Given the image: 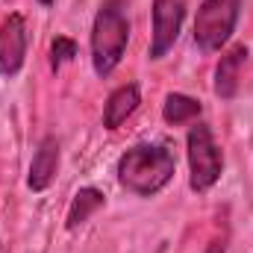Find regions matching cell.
<instances>
[{
    "instance_id": "obj_1",
    "label": "cell",
    "mask_w": 253,
    "mask_h": 253,
    "mask_svg": "<svg viewBox=\"0 0 253 253\" xmlns=\"http://www.w3.org/2000/svg\"><path fill=\"white\" fill-rule=\"evenodd\" d=\"M177 159L162 144H135L118 159V183L138 197H153L174 180Z\"/></svg>"
},
{
    "instance_id": "obj_2",
    "label": "cell",
    "mask_w": 253,
    "mask_h": 253,
    "mask_svg": "<svg viewBox=\"0 0 253 253\" xmlns=\"http://www.w3.org/2000/svg\"><path fill=\"white\" fill-rule=\"evenodd\" d=\"M129 42V12L124 0H103L91 24V65L97 77H109L124 59Z\"/></svg>"
},
{
    "instance_id": "obj_3",
    "label": "cell",
    "mask_w": 253,
    "mask_h": 253,
    "mask_svg": "<svg viewBox=\"0 0 253 253\" xmlns=\"http://www.w3.org/2000/svg\"><path fill=\"white\" fill-rule=\"evenodd\" d=\"M242 0H203L194 18V44L203 53L221 50L236 33Z\"/></svg>"
},
{
    "instance_id": "obj_4",
    "label": "cell",
    "mask_w": 253,
    "mask_h": 253,
    "mask_svg": "<svg viewBox=\"0 0 253 253\" xmlns=\"http://www.w3.org/2000/svg\"><path fill=\"white\" fill-rule=\"evenodd\" d=\"M189 147V186L194 191H209L224 171V153L206 124H194L186 138Z\"/></svg>"
},
{
    "instance_id": "obj_5",
    "label": "cell",
    "mask_w": 253,
    "mask_h": 253,
    "mask_svg": "<svg viewBox=\"0 0 253 253\" xmlns=\"http://www.w3.org/2000/svg\"><path fill=\"white\" fill-rule=\"evenodd\" d=\"M186 18V0H153V33H150V59H162L180 39Z\"/></svg>"
},
{
    "instance_id": "obj_6",
    "label": "cell",
    "mask_w": 253,
    "mask_h": 253,
    "mask_svg": "<svg viewBox=\"0 0 253 253\" xmlns=\"http://www.w3.org/2000/svg\"><path fill=\"white\" fill-rule=\"evenodd\" d=\"M27 59V24L21 15H9L0 24V74L15 77Z\"/></svg>"
},
{
    "instance_id": "obj_7",
    "label": "cell",
    "mask_w": 253,
    "mask_h": 253,
    "mask_svg": "<svg viewBox=\"0 0 253 253\" xmlns=\"http://www.w3.org/2000/svg\"><path fill=\"white\" fill-rule=\"evenodd\" d=\"M56 168H59V141L53 135L42 138L36 156H33V165H30V177H27V186L33 191H44L53 177H56Z\"/></svg>"
},
{
    "instance_id": "obj_8",
    "label": "cell",
    "mask_w": 253,
    "mask_h": 253,
    "mask_svg": "<svg viewBox=\"0 0 253 253\" xmlns=\"http://www.w3.org/2000/svg\"><path fill=\"white\" fill-rule=\"evenodd\" d=\"M245 62H248V47L236 44L230 53L221 56V62L215 65V94L221 100H230L239 91V74H242Z\"/></svg>"
},
{
    "instance_id": "obj_9",
    "label": "cell",
    "mask_w": 253,
    "mask_h": 253,
    "mask_svg": "<svg viewBox=\"0 0 253 253\" xmlns=\"http://www.w3.org/2000/svg\"><path fill=\"white\" fill-rule=\"evenodd\" d=\"M138 103H141V94H138V88H135L132 83L115 88V91L109 94L106 106H103V126H106V129H118V126L138 109Z\"/></svg>"
},
{
    "instance_id": "obj_10",
    "label": "cell",
    "mask_w": 253,
    "mask_h": 253,
    "mask_svg": "<svg viewBox=\"0 0 253 253\" xmlns=\"http://www.w3.org/2000/svg\"><path fill=\"white\" fill-rule=\"evenodd\" d=\"M103 206V191L100 189H80L74 194V203L68 209V230H77L80 224H85L97 209Z\"/></svg>"
},
{
    "instance_id": "obj_11",
    "label": "cell",
    "mask_w": 253,
    "mask_h": 253,
    "mask_svg": "<svg viewBox=\"0 0 253 253\" xmlns=\"http://www.w3.org/2000/svg\"><path fill=\"white\" fill-rule=\"evenodd\" d=\"M200 112H203L200 100H194V97H189V94H177V91L168 94V97H165V106H162V118H165L168 124H174V126L194 121Z\"/></svg>"
},
{
    "instance_id": "obj_12",
    "label": "cell",
    "mask_w": 253,
    "mask_h": 253,
    "mask_svg": "<svg viewBox=\"0 0 253 253\" xmlns=\"http://www.w3.org/2000/svg\"><path fill=\"white\" fill-rule=\"evenodd\" d=\"M77 56V42H71V39H65V36H56L53 42H50V68L53 71H59L65 62H71Z\"/></svg>"
},
{
    "instance_id": "obj_13",
    "label": "cell",
    "mask_w": 253,
    "mask_h": 253,
    "mask_svg": "<svg viewBox=\"0 0 253 253\" xmlns=\"http://www.w3.org/2000/svg\"><path fill=\"white\" fill-rule=\"evenodd\" d=\"M39 3H42V6H50V3H53V0H39Z\"/></svg>"
}]
</instances>
